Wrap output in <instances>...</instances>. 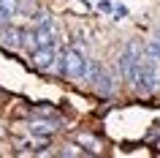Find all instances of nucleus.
Wrapping results in <instances>:
<instances>
[{
	"label": "nucleus",
	"mask_w": 160,
	"mask_h": 158,
	"mask_svg": "<svg viewBox=\"0 0 160 158\" xmlns=\"http://www.w3.org/2000/svg\"><path fill=\"white\" fill-rule=\"evenodd\" d=\"M133 87L138 90V95H152V93L158 90V87H160V57H155V55H144Z\"/></svg>",
	"instance_id": "nucleus-1"
},
{
	"label": "nucleus",
	"mask_w": 160,
	"mask_h": 158,
	"mask_svg": "<svg viewBox=\"0 0 160 158\" xmlns=\"http://www.w3.org/2000/svg\"><path fill=\"white\" fill-rule=\"evenodd\" d=\"M141 46L136 41H130L125 46V49L119 52V57H117V68H119V76H122V82L128 84H133L136 82V74H138V66H141Z\"/></svg>",
	"instance_id": "nucleus-2"
},
{
	"label": "nucleus",
	"mask_w": 160,
	"mask_h": 158,
	"mask_svg": "<svg viewBox=\"0 0 160 158\" xmlns=\"http://www.w3.org/2000/svg\"><path fill=\"white\" fill-rule=\"evenodd\" d=\"M87 74H90V60L84 57V52L71 46L65 49V71L62 76H68L71 82H87Z\"/></svg>",
	"instance_id": "nucleus-3"
},
{
	"label": "nucleus",
	"mask_w": 160,
	"mask_h": 158,
	"mask_svg": "<svg viewBox=\"0 0 160 158\" xmlns=\"http://www.w3.org/2000/svg\"><path fill=\"white\" fill-rule=\"evenodd\" d=\"M33 38H35V49L46 46V44H57V25H54V19L49 14H35Z\"/></svg>",
	"instance_id": "nucleus-4"
},
{
	"label": "nucleus",
	"mask_w": 160,
	"mask_h": 158,
	"mask_svg": "<svg viewBox=\"0 0 160 158\" xmlns=\"http://www.w3.org/2000/svg\"><path fill=\"white\" fill-rule=\"evenodd\" d=\"M57 44H46V46H38L33 49V68L38 71H52L54 63H57Z\"/></svg>",
	"instance_id": "nucleus-5"
},
{
	"label": "nucleus",
	"mask_w": 160,
	"mask_h": 158,
	"mask_svg": "<svg viewBox=\"0 0 160 158\" xmlns=\"http://www.w3.org/2000/svg\"><path fill=\"white\" fill-rule=\"evenodd\" d=\"M14 14H17V0H0V27L8 25Z\"/></svg>",
	"instance_id": "nucleus-6"
},
{
	"label": "nucleus",
	"mask_w": 160,
	"mask_h": 158,
	"mask_svg": "<svg viewBox=\"0 0 160 158\" xmlns=\"http://www.w3.org/2000/svg\"><path fill=\"white\" fill-rule=\"evenodd\" d=\"M22 35H25V30L8 27V30L3 33V44H6V46H11V49H17V46H22Z\"/></svg>",
	"instance_id": "nucleus-7"
},
{
	"label": "nucleus",
	"mask_w": 160,
	"mask_h": 158,
	"mask_svg": "<svg viewBox=\"0 0 160 158\" xmlns=\"http://www.w3.org/2000/svg\"><path fill=\"white\" fill-rule=\"evenodd\" d=\"M52 131H57L54 123H33L30 125V133H35V136H49Z\"/></svg>",
	"instance_id": "nucleus-8"
},
{
	"label": "nucleus",
	"mask_w": 160,
	"mask_h": 158,
	"mask_svg": "<svg viewBox=\"0 0 160 158\" xmlns=\"http://www.w3.org/2000/svg\"><path fill=\"white\" fill-rule=\"evenodd\" d=\"M98 11H103V14H114V3H111V0H98Z\"/></svg>",
	"instance_id": "nucleus-9"
},
{
	"label": "nucleus",
	"mask_w": 160,
	"mask_h": 158,
	"mask_svg": "<svg viewBox=\"0 0 160 158\" xmlns=\"http://www.w3.org/2000/svg\"><path fill=\"white\" fill-rule=\"evenodd\" d=\"M125 17H128V8H125V6H117V8H114V19H117V22H122Z\"/></svg>",
	"instance_id": "nucleus-10"
},
{
	"label": "nucleus",
	"mask_w": 160,
	"mask_h": 158,
	"mask_svg": "<svg viewBox=\"0 0 160 158\" xmlns=\"http://www.w3.org/2000/svg\"><path fill=\"white\" fill-rule=\"evenodd\" d=\"M155 41H158V46H160V33H155Z\"/></svg>",
	"instance_id": "nucleus-11"
}]
</instances>
